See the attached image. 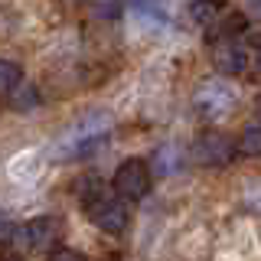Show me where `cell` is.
Here are the masks:
<instances>
[{"label": "cell", "instance_id": "6da1fadb", "mask_svg": "<svg viewBox=\"0 0 261 261\" xmlns=\"http://www.w3.org/2000/svg\"><path fill=\"white\" fill-rule=\"evenodd\" d=\"M111 114L105 111H88L85 118H79L56 144V160H79V157H92L95 150H101L111 137Z\"/></svg>", "mask_w": 261, "mask_h": 261}, {"label": "cell", "instance_id": "7a4b0ae2", "mask_svg": "<svg viewBox=\"0 0 261 261\" xmlns=\"http://www.w3.org/2000/svg\"><path fill=\"white\" fill-rule=\"evenodd\" d=\"M239 157V141H232L222 130H202L190 144V160L199 167H228Z\"/></svg>", "mask_w": 261, "mask_h": 261}, {"label": "cell", "instance_id": "3957f363", "mask_svg": "<svg viewBox=\"0 0 261 261\" xmlns=\"http://www.w3.org/2000/svg\"><path fill=\"white\" fill-rule=\"evenodd\" d=\"M114 193H118L121 202H137L150 193V183H153V173L144 160H124L118 170H114Z\"/></svg>", "mask_w": 261, "mask_h": 261}, {"label": "cell", "instance_id": "277c9868", "mask_svg": "<svg viewBox=\"0 0 261 261\" xmlns=\"http://www.w3.org/2000/svg\"><path fill=\"white\" fill-rule=\"evenodd\" d=\"M193 105H196V111H199L202 121H225L228 114L235 111V92L225 82H206V85L196 92Z\"/></svg>", "mask_w": 261, "mask_h": 261}, {"label": "cell", "instance_id": "5b68a950", "mask_svg": "<svg viewBox=\"0 0 261 261\" xmlns=\"http://www.w3.org/2000/svg\"><path fill=\"white\" fill-rule=\"evenodd\" d=\"M56 235H59V222L49 219V216H36V219H30V222L16 225L13 245L20 251H46Z\"/></svg>", "mask_w": 261, "mask_h": 261}, {"label": "cell", "instance_id": "8992f818", "mask_svg": "<svg viewBox=\"0 0 261 261\" xmlns=\"http://www.w3.org/2000/svg\"><path fill=\"white\" fill-rule=\"evenodd\" d=\"M85 212H88V222L98 232H108V235H121L130 222V209L121 199H108V196H101L98 202L85 206Z\"/></svg>", "mask_w": 261, "mask_h": 261}, {"label": "cell", "instance_id": "52a82bcc", "mask_svg": "<svg viewBox=\"0 0 261 261\" xmlns=\"http://www.w3.org/2000/svg\"><path fill=\"white\" fill-rule=\"evenodd\" d=\"M212 65H216V72H222V75H242V72L248 69V53H245V46H239L235 39H228V43H212Z\"/></svg>", "mask_w": 261, "mask_h": 261}, {"label": "cell", "instance_id": "ba28073f", "mask_svg": "<svg viewBox=\"0 0 261 261\" xmlns=\"http://www.w3.org/2000/svg\"><path fill=\"white\" fill-rule=\"evenodd\" d=\"M245 27H248V20H245L242 13H228L225 20H219L216 30L209 33V43H228V39H235L239 33H245Z\"/></svg>", "mask_w": 261, "mask_h": 261}, {"label": "cell", "instance_id": "9c48e42d", "mask_svg": "<svg viewBox=\"0 0 261 261\" xmlns=\"http://www.w3.org/2000/svg\"><path fill=\"white\" fill-rule=\"evenodd\" d=\"M23 85V69L13 59H0V98H10Z\"/></svg>", "mask_w": 261, "mask_h": 261}, {"label": "cell", "instance_id": "30bf717a", "mask_svg": "<svg viewBox=\"0 0 261 261\" xmlns=\"http://www.w3.org/2000/svg\"><path fill=\"white\" fill-rule=\"evenodd\" d=\"M7 105H10L13 111H33V108H39V92H36V85L33 82H23L16 92L7 98Z\"/></svg>", "mask_w": 261, "mask_h": 261}, {"label": "cell", "instance_id": "8fae6325", "mask_svg": "<svg viewBox=\"0 0 261 261\" xmlns=\"http://www.w3.org/2000/svg\"><path fill=\"white\" fill-rule=\"evenodd\" d=\"M239 153L242 157H261V121L248 124L239 137Z\"/></svg>", "mask_w": 261, "mask_h": 261}, {"label": "cell", "instance_id": "7c38bea8", "mask_svg": "<svg viewBox=\"0 0 261 261\" xmlns=\"http://www.w3.org/2000/svg\"><path fill=\"white\" fill-rule=\"evenodd\" d=\"M219 10H222L219 4H190V13H193V20H196V23H202V27L216 23Z\"/></svg>", "mask_w": 261, "mask_h": 261}, {"label": "cell", "instance_id": "4fadbf2b", "mask_svg": "<svg viewBox=\"0 0 261 261\" xmlns=\"http://www.w3.org/2000/svg\"><path fill=\"white\" fill-rule=\"evenodd\" d=\"M88 10H92V16H98V20H118V16L124 13V7L121 4H92Z\"/></svg>", "mask_w": 261, "mask_h": 261}, {"label": "cell", "instance_id": "5bb4252c", "mask_svg": "<svg viewBox=\"0 0 261 261\" xmlns=\"http://www.w3.org/2000/svg\"><path fill=\"white\" fill-rule=\"evenodd\" d=\"M46 261H88V258L82 251H72V248H56V251H49Z\"/></svg>", "mask_w": 261, "mask_h": 261}, {"label": "cell", "instance_id": "9a60e30c", "mask_svg": "<svg viewBox=\"0 0 261 261\" xmlns=\"http://www.w3.org/2000/svg\"><path fill=\"white\" fill-rule=\"evenodd\" d=\"M13 232H16V225L7 216H0V242H13Z\"/></svg>", "mask_w": 261, "mask_h": 261}, {"label": "cell", "instance_id": "2e32d148", "mask_svg": "<svg viewBox=\"0 0 261 261\" xmlns=\"http://www.w3.org/2000/svg\"><path fill=\"white\" fill-rule=\"evenodd\" d=\"M255 72L261 75V39H255Z\"/></svg>", "mask_w": 261, "mask_h": 261}, {"label": "cell", "instance_id": "e0dca14e", "mask_svg": "<svg viewBox=\"0 0 261 261\" xmlns=\"http://www.w3.org/2000/svg\"><path fill=\"white\" fill-rule=\"evenodd\" d=\"M0 261H20V258H0Z\"/></svg>", "mask_w": 261, "mask_h": 261}, {"label": "cell", "instance_id": "ac0fdd59", "mask_svg": "<svg viewBox=\"0 0 261 261\" xmlns=\"http://www.w3.org/2000/svg\"><path fill=\"white\" fill-rule=\"evenodd\" d=\"M258 114H261V98H258Z\"/></svg>", "mask_w": 261, "mask_h": 261}]
</instances>
